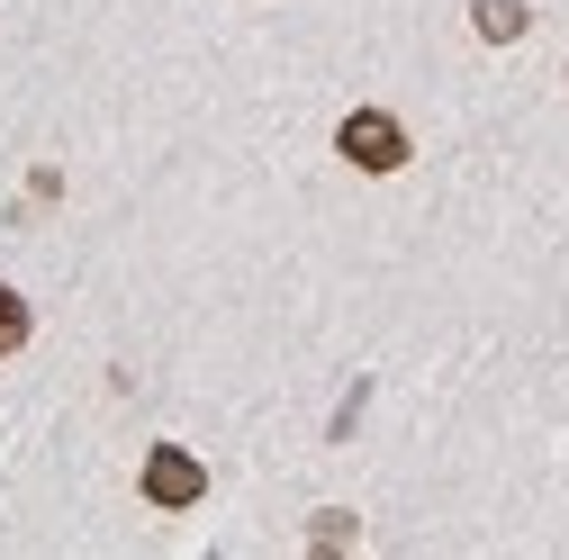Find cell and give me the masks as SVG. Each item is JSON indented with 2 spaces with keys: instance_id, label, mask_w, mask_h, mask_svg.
I'll list each match as a JSON object with an SVG mask.
<instances>
[{
  "instance_id": "obj_1",
  "label": "cell",
  "mask_w": 569,
  "mask_h": 560,
  "mask_svg": "<svg viewBox=\"0 0 569 560\" xmlns=\"http://www.w3.org/2000/svg\"><path fill=\"white\" fill-rule=\"evenodd\" d=\"M335 146H343V163H362V172H398L407 163V127L389 109H352Z\"/></svg>"
},
{
  "instance_id": "obj_2",
  "label": "cell",
  "mask_w": 569,
  "mask_h": 560,
  "mask_svg": "<svg viewBox=\"0 0 569 560\" xmlns=\"http://www.w3.org/2000/svg\"><path fill=\"white\" fill-rule=\"evenodd\" d=\"M199 488H208V470H199L190 452H172V443L146 452V498H154V507H199Z\"/></svg>"
},
{
  "instance_id": "obj_3",
  "label": "cell",
  "mask_w": 569,
  "mask_h": 560,
  "mask_svg": "<svg viewBox=\"0 0 569 560\" xmlns=\"http://www.w3.org/2000/svg\"><path fill=\"white\" fill-rule=\"evenodd\" d=\"M479 37H488V46L525 37V0H479Z\"/></svg>"
},
{
  "instance_id": "obj_4",
  "label": "cell",
  "mask_w": 569,
  "mask_h": 560,
  "mask_svg": "<svg viewBox=\"0 0 569 560\" xmlns=\"http://www.w3.org/2000/svg\"><path fill=\"white\" fill-rule=\"evenodd\" d=\"M19 343H28V299H19V290H0V362H10Z\"/></svg>"
}]
</instances>
